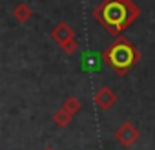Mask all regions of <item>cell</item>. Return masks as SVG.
Returning a JSON list of instances; mask_svg holds the SVG:
<instances>
[{
  "mask_svg": "<svg viewBox=\"0 0 155 150\" xmlns=\"http://www.w3.org/2000/svg\"><path fill=\"white\" fill-rule=\"evenodd\" d=\"M62 49L68 51V53H73V51L77 49V42H75V40H69V42H66V44L62 46Z\"/></svg>",
  "mask_w": 155,
  "mask_h": 150,
  "instance_id": "obj_9",
  "label": "cell"
},
{
  "mask_svg": "<svg viewBox=\"0 0 155 150\" xmlns=\"http://www.w3.org/2000/svg\"><path fill=\"white\" fill-rule=\"evenodd\" d=\"M102 19L110 28L122 29L131 19L128 13V2L126 0H108L102 8Z\"/></svg>",
  "mask_w": 155,
  "mask_h": 150,
  "instance_id": "obj_1",
  "label": "cell"
},
{
  "mask_svg": "<svg viewBox=\"0 0 155 150\" xmlns=\"http://www.w3.org/2000/svg\"><path fill=\"white\" fill-rule=\"evenodd\" d=\"M115 101H117V97H115V94H113L110 88H101V90L95 94V103H97V106L102 108V110H108Z\"/></svg>",
  "mask_w": 155,
  "mask_h": 150,
  "instance_id": "obj_5",
  "label": "cell"
},
{
  "mask_svg": "<svg viewBox=\"0 0 155 150\" xmlns=\"http://www.w3.org/2000/svg\"><path fill=\"white\" fill-rule=\"evenodd\" d=\"M115 137H117V141H119L120 145H124V146H131V145L139 139V130H137L131 123H124V124L119 126Z\"/></svg>",
  "mask_w": 155,
  "mask_h": 150,
  "instance_id": "obj_3",
  "label": "cell"
},
{
  "mask_svg": "<svg viewBox=\"0 0 155 150\" xmlns=\"http://www.w3.org/2000/svg\"><path fill=\"white\" fill-rule=\"evenodd\" d=\"M15 17H17L18 20H26V19L31 17V11H29L26 6H18V8L15 9Z\"/></svg>",
  "mask_w": 155,
  "mask_h": 150,
  "instance_id": "obj_8",
  "label": "cell"
},
{
  "mask_svg": "<svg viewBox=\"0 0 155 150\" xmlns=\"http://www.w3.org/2000/svg\"><path fill=\"white\" fill-rule=\"evenodd\" d=\"M46 150H53V148H46Z\"/></svg>",
  "mask_w": 155,
  "mask_h": 150,
  "instance_id": "obj_10",
  "label": "cell"
},
{
  "mask_svg": "<svg viewBox=\"0 0 155 150\" xmlns=\"http://www.w3.org/2000/svg\"><path fill=\"white\" fill-rule=\"evenodd\" d=\"M62 108H66L71 115H75L77 112L81 110V101H79V99H75V97H71V99H68V101L64 103V106H62Z\"/></svg>",
  "mask_w": 155,
  "mask_h": 150,
  "instance_id": "obj_7",
  "label": "cell"
},
{
  "mask_svg": "<svg viewBox=\"0 0 155 150\" xmlns=\"http://www.w3.org/2000/svg\"><path fill=\"white\" fill-rule=\"evenodd\" d=\"M51 37H53V40L57 42V44H60V46H64L66 42H69V40H73V31H71V28L68 26V24H58L53 31H51Z\"/></svg>",
  "mask_w": 155,
  "mask_h": 150,
  "instance_id": "obj_4",
  "label": "cell"
},
{
  "mask_svg": "<svg viewBox=\"0 0 155 150\" xmlns=\"http://www.w3.org/2000/svg\"><path fill=\"white\" fill-rule=\"evenodd\" d=\"M108 60L113 68L117 70H126L128 66H131L133 62V49L126 44H119V46H113L108 53Z\"/></svg>",
  "mask_w": 155,
  "mask_h": 150,
  "instance_id": "obj_2",
  "label": "cell"
},
{
  "mask_svg": "<svg viewBox=\"0 0 155 150\" xmlns=\"http://www.w3.org/2000/svg\"><path fill=\"white\" fill-rule=\"evenodd\" d=\"M69 119H71V114H69L66 108H62V110H58V112L55 114V123H57L58 126H68Z\"/></svg>",
  "mask_w": 155,
  "mask_h": 150,
  "instance_id": "obj_6",
  "label": "cell"
}]
</instances>
